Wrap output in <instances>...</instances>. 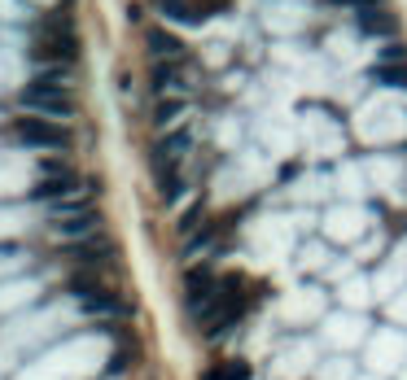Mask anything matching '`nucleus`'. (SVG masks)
Masks as SVG:
<instances>
[{"label":"nucleus","instance_id":"nucleus-1","mask_svg":"<svg viewBox=\"0 0 407 380\" xmlns=\"http://www.w3.org/2000/svg\"><path fill=\"white\" fill-rule=\"evenodd\" d=\"M241 311H245V293H241V280H228L219 293H215V301L206 311L197 315V323L206 328V337H219V333H228L237 319H241Z\"/></svg>","mask_w":407,"mask_h":380},{"label":"nucleus","instance_id":"nucleus-2","mask_svg":"<svg viewBox=\"0 0 407 380\" xmlns=\"http://www.w3.org/2000/svg\"><path fill=\"white\" fill-rule=\"evenodd\" d=\"M22 105L40 110V118H70V92L53 79H35L31 88H22Z\"/></svg>","mask_w":407,"mask_h":380},{"label":"nucleus","instance_id":"nucleus-3","mask_svg":"<svg viewBox=\"0 0 407 380\" xmlns=\"http://www.w3.org/2000/svg\"><path fill=\"white\" fill-rule=\"evenodd\" d=\"M13 136L22 144H31V149H66V127L53 122V118H40V114H27V118H18L13 122Z\"/></svg>","mask_w":407,"mask_h":380},{"label":"nucleus","instance_id":"nucleus-4","mask_svg":"<svg viewBox=\"0 0 407 380\" xmlns=\"http://www.w3.org/2000/svg\"><path fill=\"white\" fill-rule=\"evenodd\" d=\"M189 149H193V136H189V132H171V136L158 140V149H154V166H158L162 180H175V166L184 162Z\"/></svg>","mask_w":407,"mask_h":380},{"label":"nucleus","instance_id":"nucleus-5","mask_svg":"<svg viewBox=\"0 0 407 380\" xmlns=\"http://www.w3.org/2000/svg\"><path fill=\"white\" fill-rule=\"evenodd\" d=\"M184 284H189V315L197 319V315H201V311H206L211 301H215V293H219V280H215V275H211L206 267H193Z\"/></svg>","mask_w":407,"mask_h":380},{"label":"nucleus","instance_id":"nucleus-6","mask_svg":"<svg viewBox=\"0 0 407 380\" xmlns=\"http://www.w3.org/2000/svg\"><path fill=\"white\" fill-rule=\"evenodd\" d=\"M193 88V79H189V70L180 66V62H158V70H154V92H175V96H184Z\"/></svg>","mask_w":407,"mask_h":380},{"label":"nucleus","instance_id":"nucleus-7","mask_svg":"<svg viewBox=\"0 0 407 380\" xmlns=\"http://www.w3.org/2000/svg\"><path fill=\"white\" fill-rule=\"evenodd\" d=\"M35 197L40 201H70V197H79V180H74V175H53V180H44L40 188H35Z\"/></svg>","mask_w":407,"mask_h":380},{"label":"nucleus","instance_id":"nucleus-8","mask_svg":"<svg viewBox=\"0 0 407 380\" xmlns=\"http://www.w3.org/2000/svg\"><path fill=\"white\" fill-rule=\"evenodd\" d=\"M149 53L158 62H180L184 57V40H175L171 31H149Z\"/></svg>","mask_w":407,"mask_h":380},{"label":"nucleus","instance_id":"nucleus-9","mask_svg":"<svg viewBox=\"0 0 407 380\" xmlns=\"http://www.w3.org/2000/svg\"><path fill=\"white\" fill-rule=\"evenodd\" d=\"M53 227H57L62 236H88V232H96V227H101V219H96V210H79V214L57 219Z\"/></svg>","mask_w":407,"mask_h":380},{"label":"nucleus","instance_id":"nucleus-10","mask_svg":"<svg viewBox=\"0 0 407 380\" xmlns=\"http://www.w3.org/2000/svg\"><path fill=\"white\" fill-rule=\"evenodd\" d=\"M70 253H74V258H84V263H106V258H114V249H110L106 241H84V245H74Z\"/></svg>","mask_w":407,"mask_h":380},{"label":"nucleus","instance_id":"nucleus-11","mask_svg":"<svg viewBox=\"0 0 407 380\" xmlns=\"http://www.w3.org/2000/svg\"><path fill=\"white\" fill-rule=\"evenodd\" d=\"M206 380H250V367H245L241 359H228V363L211 367V372H206Z\"/></svg>","mask_w":407,"mask_h":380},{"label":"nucleus","instance_id":"nucleus-12","mask_svg":"<svg viewBox=\"0 0 407 380\" xmlns=\"http://www.w3.org/2000/svg\"><path fill=\"white\" fill-rule=\"evenodd\" d=\"M184 110H189V100H184V96H171V100H162V105H158V114H154V118H158V127H167V122L180 118Z\"/></svg>","mask_w":407,"mask_h":380},{"label":"nucleus","instance_id":"nucleus-13","mask_svg":"<svg viewBox=\"0 0 407 380\" xmlns=\"http://www.w3.org/2000/svg\"><path fill=\"white\" fill-rule=\"evenodd\" d=\"M377 79L381 84H390V88H407V66H377Z\"/></svg>","mask_w":407,"mask_h":380},{"label":"nucleus","instance_id":"nucleus-14","mask_svg":"<svg viewBox=\"0 0 407 380\" xmlns=\"http://www.w3.org/2000/svg\"><path fill=\"white\" fill-rule=\"evenodd\" d=\"M359 22H364V27H368V31H390V22H386V18H381L377 9H368V13H359Z\"/></svg>","mask_w":407,"mask_h":380},{"label":"nucleus","instance_id":"nucleus-15","mask_svg":"<svg viewBox=\"0 0 407 380\" xmlns=\"http://www.w3.org/2000/svg\"><path fill=\"white\" fill-rule=\"evenodd\" d=\"M333 5H346V9H359V13H368V9H377V0H333Z\"/></svg>","mask_w":407,"mask_h":380}]
</instances>
